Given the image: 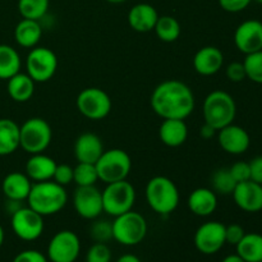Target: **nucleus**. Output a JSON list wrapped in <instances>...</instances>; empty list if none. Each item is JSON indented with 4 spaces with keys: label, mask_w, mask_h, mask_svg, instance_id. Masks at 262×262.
<instances>
[{
    "label": "nucleus",
    "mask_w": 262,
    "mask_h": 262,
    "mask_svg": "<svg viewBox=\"0 0 262 262\" xmlns=\"http://www.w3.org/2000/svg\"><path fill=\"white\" fill-rule=\"evenodd\" d=\"M78 112L90 120H101L112 112V99L99 87L82 90L76 99Z\"/></svg>",
    "instance_id": "10"
},
{
    "label": "nucleus",
    "mask_w": 262,
    "mask_h": 262,
    "mask_svg": "<svg viewBox=\"0 0 262 262\" xmlns=\"http://www.w3.org/2000/svg\"><path fill=\"white\" fill-rule=\"evenodd\" d=\"M42 36V26L40 20L25 19L17 23L14 28V40L19 46L32 49L37 46Z\"/></svg>",
    "instance_id": "25"
},
{
    "label": "nucleus",
    "mask_w": 262,
    "mask_h": 262,
    "mask_svg": "<svg viewBox=\"0 0 262 262\" xmlns=\"http://www.w3.org/2000/svg\"><path fill=\"white\" fill-rule=\"evenodd\" d=\"M224 64V55L216 46H204L193 58V68L199 74L210 77L216 74Z\"/></svg>",
    "instance_id": "19"
},
{
    "label": "nucleus",
    "mask_w": 262,
    "mask_h": 262,
    "mask_svg": "<svg viewBox=\"0 0 262 262\" xmlns=\"http://www.w3.org/2000/svg\"><path fill=\"white\" fill-rule=\"evenodd\" d=\"M99 181L105 184L124 181L132 170L130 156L122 148L104 150L102 155L95 164Z\"/></svg>",
    "instance_id": "6"
},
{
    "label": "nucleus",
    "mask_w": 262,
    "mask_h": 262,
    "mask_svg": "<svg viewBox=\"0 0 262 262\" xmlns=\"http://www.w3.org/2000/svg\"><path fill=\"white\" fill-rule=\"evenodd\" d=\"M105 2L110 3V4H122V3H125L127 0H105Z\"/></svg>",
    "instance_id": "48"
},
{
    "label": "nucleus",
    "mask_w": 262,
    "mask_h": 262,
    "mask_svg": "<svg viewBox=\"0 0 262 262\" xmlns=\"http://www.w3.org/2000/svg\"><path fill=\"white\" fill-rule=\"evenodd\" d=\"M81 252V241L72 230H60L53 235L48 245L50 262H76Z\"/></svg>",
    "instance_id": "12"
},
{
    "label": "nucleus",
    "mask_w": 262,
    "mask_h": 262,
    "mask_svg": "<svg viewBox=\"0 0 262 262\" xmlns=\"http://www.w3.org/2000/svg\"><path fill=\"white\" fill-rule=\"evenodd\" d=\"M202 113L205 123L219 130L234 122L237 105L232 95L223 90H215L205 99Z\"/></svg>",
    "instance_id": "4"
},
{
    "label": "nucleus",
    "mask_w": 262,
    "mask_h": 262,
    "mask_svg": "<svg viewBox=\"0 0 262 262\" xmlns=\"http://www.w3.org/2000/svg\"><path fill=\"white\" fill-rule=\"evenodd\" d=\"M49 0H18V12L25 19L41 20L49 10Z\"/></svg>",
    "instance_id": "31"
},
{
    "label": "nucleus",
    "mask_w": 262,
    "mask_h": 262,
    "mask_svg": "<svg viewBox=\"0 0 262 262\" xmlns=\"http://www.w3.org/2000/svg\"><path fill=\"white\" fill-rule=\"evenodd\" d=\"M112 227L113 239L128 247L140 245L147 234V222L140 212L133 210L115 216Z\"/></svg>",
    "instance_id": "5"
},
{
    "label": "nucleus",
    "mask_w": 262,
    "mask_h": 262,
    "mask_svg": "<svg viewBox=\"0 0 262 262\" xmlns=\"http://www.w3.org/2000/svg\"><path fill=\"white\" fill-rule=\"evenodd\" d=\"M246 77L255 83L262 84V50L247 54L243 60Z\"/></svg>",
    "instance_id": "34"
},
{
    "label": "nucleus",
    "mask_w": 262,
    "mask_h": 262,
    "mask_svg": "<svg viewBox=\"0 0 262 262\" xmlns=\"http://www.w3.org/2000/svg\"><path fill=\"white\" fill-rule=\"evenodd\" d=\"M222 262H246V261L243 260L242 257H239V256H238L237 253H234V255L227 256V257H225Z\"/></svg>",
    "instance_id": "46"
},
{
    "label": "nucleus",
    "mask_w": 262,
    "mask_h": 262,
    "mask_svg": "<svg viewBox=\"0 0 262 262\" xmlns=\"http://www.w3.org/2000/svg\"><path fill=\"white\" fill-rule=\"evenodd\" d=\"M4 238H5L4 229H3V227H2V225H0V247H2L3 243H4Z\"/></svg>",
    "instance_id": "47"
},
{
    "label": "nucleus",
    "mask_w": 262,
    "mask_h": 262,
    "mask_svg": "<svg viewBox=\"0 0 262 262\" xmlns=\"http://www.w3.org/2000/svg\"><path fill=\"white\" fill-rule=\"evenodd\" d=\"M229 171L237 183L250 181L251 179L250 163H246V161H238V163L233 164L229 168Z\"/></svg>",
    "instance_id": "38"
},
{
    "label": "nucleus",
    "mask_w": 262,
    "mask_h": 262,
    "mask_svg": "<svg viewBox=\"0 0 262 262\" xmlns=\"http://www.w3.org/2000/svg\"><path fill=\"white\" fill-rule=\"evenodd\" d=\"M194 246L204 255H215L225 242V225L220 222H207L200 225L194 233Z\"/></svg>",
    "instance_id": "13"
},
{
    "label": "nucleus",
    "mask_w": 262,
    "mask_h": 262,
    "mask_svg": "<svg viewBox=\"0 0 262 262\" xmlns=\"http://www.w3.org/2000/svg\"><path fill=\"white\" fill-rule=\"evenodd\" d=\"M19 147V125L9 118L0 119V156L12 155Z\"/></svg>",
    "instance_id": "27"
},
{
    "label": "nucleus",
    "mask_w": 262,
    "mask_h": 262,
    "mask_svg": "<svg viewBox=\"0 0 262 262\" xmlns=\"http://www.w3.org/2000/svg\"><path fill=\"white\" fill-rule=\"evenodd\" d=\"M235 247L237 255L246 262L262 261V235L258 233H246Z\"/></svg>",
    "instance_id": "28"
},
{
    "label": "nucleus",
    "mask_w": 262,
    "mask_h": 262,
    "mask_svg": "<svg viewBox=\"0 0 262 262\" xmlns=\"http://www.w3.org/2000/svg\"><path fill=\"white\" fill-rule=\"evenodd\" d=\"M91 238L96 243H106L113 239L112 223L107 220H96L90 228Z\"/></svg>",
    "instance_id": "35"
},
{
    "label": "nucleus",
    "mask_w": 262,
    "mask_h": 262,
    "mask_svg": "<svg viewBox=\"0 0 262 262\" xmlns=\"http://www.w3.org/2000/svg\"><path fill=\"white\" fill-rule=\"evenodd\" d=\"M216 133L217 130L215 129L214 127H211L210 124H207V123H205V124L200 128V136H201L204 140H210V138L214 137Z\"/></svg>",
    "instance_id": "44"
},
{
    "label": "nucleus",
    "mask_w": 262,
    "mask_h": 262,
    "mask_svg": "<svg viewBox=\"0 0 262 262\" xmlns=\"http://www.w3.org/2000/svg\"><path fill=\"white\" fill-rule=\"evenodd\" d=\"M102 152H104L102 141L95 133H82L74 142V156L78 163L96 164Z\"/></svg>",
    "instance_id": "18"
},
{
    "label": "nucleus",
    "mask_w": 262,
    "mask_h": 262,
    "mask_svg": "<svg viewBox=\"0 0 262 262\" xmlns=\"http://www.w3.org/2000/svg\"><path fill=\"white\" fill-rule=\"evenodd\" d=\"M159 17L160 15L158 10L152 5L148 3H138L130 8L128 13V23L136 32L146 33L154 31Z\"/></svg>",
    "instance_id": "20"
},
{
    "label": "nucleus",
    "mask_w": 262,
    "mask_h": 262,
    "mask_svg": "<svg viewBox=\"0 0 262 262\" xmlns=\"http://www.w3.org/2000/svg\"><path fill=\"white\" fill-rule=\"evenodd\" d=\"M51 140L53 130L42 118H30L19 125V147L30 155L45 152Z\"/></svg>",
    "instance_id": "7"
},
{
    "label": "nucleus",
    "mask_w": 262,
    "mask_h": 262,
    "mask_svg": "<svg viewBox=\"0 0 262 262\" xmlns=\"http://www.w3.org/2000/svg\"><path fill=\"white\" fill-rule=\"evenodd\" d=\"M245 234V229L239 224H230L225 227V242L232 246H237Z\"/></svg>",
    "instance_id": "39"
},
{
    "label": "nucleus",
    "mask_w": 262,
    "mask_h": 262,
    "mask_svg": "<svg viewBox=\"0 0 262 262\" xmlns=\"http://www.w3.org/2000/svg\"><path fill=\"white\" fill-rule=\"evenodd\" d=\"M219 146L230 155H242L250 148L251 137L245 128L229 124L217 130Z\"/></svg>",
    "instance_id": "16"
},
{
    "label": "nucleus",
    "mask_w": 262,
    "mask_h": 262,
    "mask_svg": "<svg viewBox=\"0 0 262 262\" xmlns=\"http://www.w3.org/2000/svg\"><path fill=\"white\" fill-rule=\"evenodd\" d=\"M188 209L196 216L206 217L215 212L217 207V196L211 188H196L188 197Z\"/></svg>",
    "instance_id": "23"
},
{
    "label": "nucleus",
    "mask_w": 262,
    "mask_h": 262,
    "mask_svg": "<svg viewBox=\"0 0 262 262\" xmlns=\"http://www.w3.org/2000/svg\"><path fill=\"white\" fill-rule=\"evenodd\" d=\"M36 82L27 73H17L8 79V94L15 102H27L35 92Z\"/></svg>",
    "instance_id": "26"
},
{
    "label": "nucleus",
    "mask_w": 262,
    "mask_h": 262,
    "mask_svg": "<svg viewBox=\"0 0 262 262\" xmlns=\"http://www.w3.org/2000/svg\"><path fill=\"white\" fill-rule=\"evenodd\" d=\"M32 188V181L27 177L26 173L13 171L5 176L3 179L2 189L7 200H14V201H26Z\"/></svg>",
    "instance_id": "21"
},
{
    "label": "nucleus",
    "mask_w": 262,
    "mask_h": 262,
    "mask_svg": "<svg viewBox=\"0 0 262 262\" xmlns=\"http://www.w3.org/2000/svg\"><path fill=\"white\" fill-rule=\"evenodd\" d=\"M211 186L212 191L216 194H223V196H229L233 193L237 182L230 174L229 169L222 168L217 169L211 177Z\"/></svg>",
    "instance_id": "32"
},
{
    "label": "nucleus",
    "mask_w": 262,
    "mask_h": 262,
    "mask_svg": "<svg viewBox=\"0 0 262 262\" xmlns=\"http://www.w3.org/2000/svg\"><path fill=\"white\" fill-rule=\"evenodd\" d=\"M13 233L25 242H33L42 235L43 216L31 207L22 206L12 215L10 219Z\"/></svg>",
    "instance_id": "11"
},
{
    "label": "nucleus",
    "mask_w": 262,
    "mask_h": 262,
    "mask_svg": "<svg viewBox=\"0 0 262 262\" xmlns=\"http://www.w3.org/2000/svg\"><path fill=\"white\" fill-rule=\"evenodd\" d=\"M73 207L82 219H97L104 212L101 191L96 186L77 187L73 193Z\"/></svg>",
    "instance_id": "14"
},
{
    "label": "nucleus",
    "mask_w": 262,
    "mask_h": 262,
    "mask_svg": "<svg viewBox=\"0 0 262 262\" xmlns=\"http://www.w3.org/2000/svg\"><path fill=\"white\" fill-rule=\"evenodd\" d=\"M117 262H141V260L133 253H125V255L120 256Z\"/></svg>",
    "instance_id": "45"
},
{
    "label": "nucleus",
    "mask_w": 262,
    "mask_h": 262,
    "mask_svg": "<svg viewBox=\"0 0 262 262\" xmlns=\"http://www.w3.org/2000/svg\"><path fill=\"white\" fill-rule=\"evenodd\" d=\"M154 112L163 119H187L193 113L194 95L178 79H168L155 87L150 99Z\"/></svg>",
    "instance_id": "1"
},
{
    "label": "nucleus",
    "mask_w": 262,
    "mask_h": 262,
    "mask_svg": "<svg viewBox=\"0 0 262 262\" xmlns=\"http://www.w3.org/2000/svg\"><path fill=\"white\" fill-rule=\"evenodd\" d=\"M68 201L66 187L55 183L54 181L32 183L30 194L27 197L28 207L35 210L40 215L50 216L60 212Z\"/></svg>",
    "instance_id": "2"
},
{
    "label": "nucleus",
    "mask_w": 262,
    "mask_h": 262,
    "mask_svg": "<svg viewBox=\"0 0 262 262\" xmlns=\"http://www.w3.org/2000/svg\"><path fill=\"white\" fill-rule=\"evenodd\" d=\"M51 181L63 187L68 186L69 183L73 182V168L68 164H58Z\"/></svg>",
    "instance_id": "37"
},
{
    "label": "nucleus",
    "mask_w": 262,
    "mask_h": 262,
    "mask_svg": "<svg viewBox=\"0 0 262 262\" xmlns=\"http://www.w3.org/2000/svg\"><path fill=\"white\" fill-rule=\"evenodd\" d=\"M159 137L168 147H179L188 137V127L183 119H164L159 128Z\"/></svg>",
    "instance_id": "24"
},
{
    "label": "nucleus",
    "mask_w": 262,
    "mask_h": 262,
    "mask_svg": "<svg viewBox=\"0 0 262 262\" xmlns=\"http://www.w3.org/2000/svg\"><path fill=\"white\" fill-rule=\"evenodd\" d=\"M255 2H257L258 4H262V0H255Z\"/></svg>",
    "instance_id": "49"
},
{
    "label": "nucleus",
    "mask_w": 262,
    "mask_h": 262,
    "mask_svg": "<svg viewBox=\"0 0 262 262\" xmlns=\"http://www.w3.org/2000/svg\"><path fill=\"white\" fill-rule=\"evenodd\" d=\"M258 262H262V261H258Z\"/></svg>",
    "instance_id": "50"
},
{
    "label": "nucleus",
    "mask_w": 262,
    "mask_h": 262,
    "mask_svg": "<svg viewBox=\"0 0 262 262\" xmlns=\"http://www.w3.org/2000/svg\"><path fill=\"white\" fill-rule=\"evenodd\" d=\"M112 251L106 243H96L89 248L86 253V262H110Z\"/></svg>",
    "instance_id": "36"
},
{
    "label": "nucleus",
    "mask_w": 262,
    "mask_h": 262,
    "mask_svg": "<svg viewBox=\"0 0 262 262\" xmlns=\"http://www.w3.org/2000/svg\"><path fill=\"white\" fill-rule=\"evenodd\" d=\"M99 181L97 170L95 164L78 163L76 168H73V182L77 187L96 186Z\"/></svg>",
    "instance_id": "33"
},
{
    "label": "nucleus",
    "mask_w": 262,
    "mask_h": 262,
    "mask_svg": "<svg viewBox=\"0 0 262 262\" xmlns=\"http://www.w3.org/2000/svg\"><path fill=\"white\" fill-rule=\"evenodd\" d=\"M235 205L246 212L255 214L262 210V184L253 181L237 183L232 193Z\"/></svg>",
    "instance_id": "17"
},
{
    "label": "nucleus",
    "mask_w": 262,
    "mask_h": 262,
    "mask_svg": "<svg viewBox=\"0 0 262 262\" xmlns=\"http://www.w3.org/2000/svg\"><path fill=\"white\" fill-rule=\"evenodd\" d=\"M58 56L51 49L35 46L26 59L27 74L36 83H45L55 76L58 71Z\"/></svg>",
    "instance_id": "9"
},
{
    "label": "nucleus",
    "mask_w": 262,
    "mask_h": 262,
    "mask_svg": "<svg viewBox=\"0 0 262 262\" xmlns=\"http://www.w3.org/2000/svg\"><path fill=\"white\" fill-rule=\"evenodd\" d=\"M250 170L251 181L262 184V156H257L250 161Z\"/></svg>",
    "instance_id": "43"
},
{
    "label": "nucleus",
    "mask_w": 262,
    "mask_h": 262,
    "mask_svg": "<svg viewBox=\"0 0 262 262\" xmlns=\"http://www.w3.org/2000/svg\"><path fill=\"white\" fill-rule=\"evenodd\" d=\"M234 43L245 55L262 50V22L248 19L241 23L234 32Z\"/></svg>",
    "instance_id": "15"
},
{
    "label": "nucleus",
    "mask_w": 262,
    "mask_h": 262,
    "mask_svg": "<svg viewBox=\"0 0 262 262\" xmlns=\"http://www.w3.org/2000/svg\"><path fill=\"white\" fill-rule=\"evenodd\" d=\"M102 194V209L115 217L133 209L136 202V189L127 179L106 184Z\"/></svg>",
    "instance_id": "8"
},
{
    "label": "nucleus",
    "mask_w": 262,
    "mask_h": 262,
    "mask_svg": "<svg viewBox=\"0 0 262 262\" xmlns=\"http://www.w3.org/2000/svg\"><path fill=\"white\" fill-rule=\"evenodd\" d=\"M13 262H49V258L43 253L36 250H26L18 253Z\"/></svg>",
    "instance_id": "41"
},
{
    "label": "nucleus",
    "mask_w": 262,
    "mask_h": 262,
    "mask_svg": "<svg viewBox=\"0 0 262 262\" xmlns=\"http://www.w3.org/2000/svg\"><path fill=\"white\" fill-rule=\"evenodd\" d=\"M147 205L161 216L170 215L176 211L181 201L178 187L168 177L158 176L147 182L145 188Z\"/></svg>",
    "instance_id": "3"
},
{
    "label": "nucleus",
    "mask_w": 262,
    "mask_h": 262,
    "mask_svg": "<svg viewBox=\"0 0 262 262\" xmlns=\"http://www.w3.org/2000/svg\"><path fill=\"white\" fill-rule=\"evenodd\" d=\"M252 0H219V5L228 13H239L245 10Z\"/></svg>",
    "instance_id": "42"
},
{
    "label": "nucleus",
    "mask_w": 262,
    "mask_h": 262,
    "mask_svg": "<svg viewBox=\"0 0 262 262\" xmlns=\"http://www.w3.org/2000/svg\"><path fill=\"white\" fill-rule=\"evenodd\" d=\"M154 31H155L156 36L164 42H174L181 36L182 27L177 18L171 17V15H161L159 17Z\"/></svg>",
    "instance_id": "30"
},
{
    "label": "nucleus",
    "mask_w": 262,
    "mask_h": 262,
    "mask_svg": "<svg viewBox=\"0 0 262 262\" xmlns=\"http://www.w3.org/2000/svg\"><path fill=\"white\" fill-rule=\"evenodd\" d=\"M20 55L9 45H0V79L8 81L20 72Z\"/></svg>",
    "instance_id": "29"
},
{
    "label": "nucleus",
    "mask_w": 262,
    "mask_h": 262,
    "mask_svg": "<svg viewBox=\"0 0 262 262\" xmlns=\"http://www.w3.org/2000/svg\"><path fill=\"white\" fill-rule=\"evenodd\" d=\"M225 74H227L228 79L230 82H234V83H238V82H242L243 79H246V71L243 63H239V61H233L229 66L227 67V71H225Z\"/></svg>",
    "instance_id": "40"
},
{
    "label": "nucleus",
    "mask_w": 262,
    "mask_h": 262,
    "mask_svg": "<svg viewBox=\"0 0 262 262\" xmlns=\"http://www.w3.org/2000/svg\"><path fill=\"white\" fill-rule=\"evenodd\" d=\"M56 161L45 154H35L31 155L26 163V174L32 182L51 181L54 171L56 169Z\"/></svg>",
    "instance_id": "22"
}]
</instances>
